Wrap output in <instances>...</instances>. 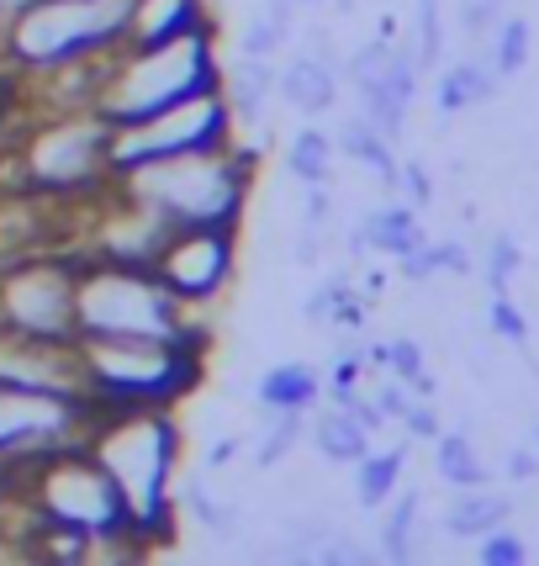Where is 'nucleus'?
<instances>
[{"mask_svg":"<svg viewBox=\"0 0 539 566\" xmlns=\"http://www.w3.org/2000/svg\"><path fill=\"white\" fill-rule=\"evenodd\" d=\"M85 450L117 482L127 514L138 524L148 551L175 541V488L186 455L180 408H96L85 429Z\"/></svg>","mask_w":539,"mask_h":566,"instance_id":"f257e3e1","label":"nucleus"},{"mask_svg":"<svg viewBox=\"0 0 539 566\" xmlns=\"http://www.w3.org/2000/svg\"><path fill=\"white\" fill-rule=\"evenodd\" d=\"M17 497L32 524H53V530H70L91 545V556H127V562H144L154 556L138 535V524L127 514L117 482L106 476L96 455L80 444H64L43 461H32L17 482Z\"/></svg>","mask_w":539,"mask_h":566,"instance_id":"f03ea898","label":"nucleus"},{"mask_svg":"<svg viewBox=\"0 0 539 566\" xmlns=\"http://www.w3.org/2000/svg\"><path fill=\"white\" fill-rule=\"evenodd\" d=\"M222 80V53H218V22L186 27L159 43H123L106 59L96 85V112L101 123L127 127L138 117H154L175 101L218 91Z\"/></svg>","mask_w":539,"mask_h":566,"instance_id":"7ed1b4c3","label":"nucleus"},{"mask_svg":"<svg viewBox=\"0 0 539 566\" xmlns=\"http://www.w3.org/2000/svg\"><path fill=\"white\" fill-rule=\"evenodd\" d=\"M117 186L170 228H244L254 197V148L233 138L197 154L148 159L138 170L117 175Z\"/></svg>","mask_w":539,"mask_h":566,"instance_id":"20e7f679","label":"nucleus"},{"mask_svg":"<svg viewBox=\"0 0 539 566\" xmlns=\"http://www.w3.org/2000/svg\"><path fill=\"white\" fill-rule=\"evenodd\" d=\"M133 0H11L0 11V70L38 80L64 64L106 59L127 43Z\"/></svg>","mask_w":539,"mask_h":566,"instance_id":"39448f33","label":"nucleus"},{"mask_svg":"<svg viewBox=\"0 0 539 566\" xmlns=\"http://www.w3.org/2000/svg\"><path fill=\"white\" fill-rule=\"evenodd\" d=\"M112 180V123H101L91 106L32 112L11 138V191L43 197L53 207H85Z\"/></svg>","mask_w":539,"mask_h":566,"instance_id":"423d86ee","label":"nucleus"},{"mask_svg":"<svg viewBox=\"0 0 539 566\" xmlns=\"http://www.w3.org/2000/svg\"><path fill=\"white\" fill-rule=\"evenodd\" d=\"M212 339H74L96 408H186L207 387Z\"/></svg>","mask_w":539,"mask_h":566,"instance_id":"0eeeda50","label":"nucleus"},{"mask_svg":"<svg viewBox=\"0 0 539 566\" xmlns=\"http://www.w3.org/2000/svg\"><path fill=\"white\" fill-rule=\"evenodd\" d=\"M74 339H212L148 265L74 260Z\"/></svg>","mask_w":539,"mask_h":566,"instance_id":"6e6552de","label":"nucleus"},{"mask_svg":"<svg viewBox=\"0 0 539 566\" xmlns=\"http://www.w3.org/2000/svg\"><path fill=\"white\" fill-rule=\"evenodd\" d=\"M239 127H233V112L222 91H201V96H186L154 112V117H138L127 127H112V175L138 170L148 159H170V154H197V148H218L233 144Z\"/></svg>","mask_w":539,"mask_h":566,"instance_id":"1a4fd4ad","label":"nucleus"},{"mask_svg":"<svg viewBox=\"0 0 539 566\" xmlns=\"http://www.w3.org/2000/svg\"><path fill=\"white\" fill-rule=\"evenodd\" d=\"M0 328L32 339H74V254L38 249L0 265Z\"/></svg>","mask_w":539,"mask_h":566,"instance_id":"9d476101","label":"nucleus"},{"mask_svg":"<svg viewBox=\"0 0 539 566\" xmlns=\"http://www.w3.org/2000/svg\"><path fill=\"white\" fill-rule=\"evenodd\" d=\"M96 419L91 397L64 392H22V387H0V467L11 476V488L22 482L32 461H43L64 444H80Z\"/></svg>","mask_w":539,"mask_h":566,"instance_id":"9b49d317","label":"nucleus"},{"mask_svg":"<svg viewBox=\"0 0 539 566\" xmlns=\"http://www.w3.org/2000/svg\"><path fill=\"white\" fill-rule=\"evenodd\" d=\"M239 249H244V228H170L148 271L170 286L180 307L201 313L218 307L239 281Z\"/></svg>","mask_w":539,"mask_h":566,"instance_id":"f8f14e48","label":"nucleus"},{"mask_svg":"<svg viewBox=\"0 0 539 566\" xmlns=\"http://www.w3.org/2000/svg\"><path fill=\"white\" fill-rule=\"evenodd\" d=\"M0 387L85 397L80 349H74V339H32V334L0 328Z\"/></svg>","mask_w":539,"mask_h":566,"instance_id":"ddd939ff","label":"nucleus"},{"mask_svg":"<svg viewBox=\"0 0 539 566\" xmlns=\"http://www.w3.org/2000/svg\"><path fill=\"white\" fill-rule=\"evenodd\" d=\"M339 91H344V64L328 49H302L275 70V96L307 123L328 117L339 106Z\"/></svg>","mask_w":539,"mask_h":566,"instance_id":"4468645a","label":"nucleus"},{"mask_svg":"<svg viewBox=\"0 0 539 566\" xmlns=\"http://www.w3.org/2000/svg\"><path fill=\"white\" fill-rule=\"evenodd\" d=\"M418 59L413 49H392L387 59V70L366 80V85H355L360 91V117L381 127L387 138H402V127H408V112H413V96H418Z\"/></svg>","mask_w":539,"mask_h":566,"instance_id":"2eb2a0df","label":"nucleus"},{"mask_svg":"<svg viewBox=\"0 0 539 566\" xmlns=\"http://www.w3.org/2000/svg\"><path fill=\"white\" fill-rule=\"evenodd\" d=\"M218 91H222V101H228L239 133H244V127H265L270 101H275V59H244V53H239L233 64H222Z\"/></svg>","mask_w":539,"mask_h":566,"instance_id":"dca6fc26","label":"nucleus"},{"mask_svg":"<svg viewBox=\"0 0 539 566\" xmlns=\"http://www.w3.org/2000/svg\"><path fill=\"white\" fill-rule=\"evenodd\" d=\"M423 239H429V233H423V222H418V207L387 201V207H370L366 218H360V228L349 233V254L376 249V254H387V260H402V254H413Z\"/></svg>","mask_w":539,"mask_h":566,"instance_id":"f3484780","label":"nucleus"},{"mask_svg":"<svg viewBox=\"0 0 539 566\" xmlns=\"http://www.w3.org/2000/svg\"><path fill=\"white\" fill-rule=\"evenodd\" d=\"M366 313H370V296L349 281V275H328L313 286V296L302 302V318L313 328H334V334H355L366 328Z\"/></svg>","mask_w":539,"mask_h":566,"instance_id":"a211bd4d","label":"nucleus"},{"mask_svg":"<svg viewBox=\"0 0 539 566\" xmlns=\"http://www.w3.org/2000/svg\"><path fill=\"white\" fill-rule=\"evenodd\" d=\"M254 402L260 408H296V413H313L323 402V370L307 360H281L254 381Z\"/></svg>","mask_w":539,"mask_h":566,"instance_id":"6ab92c4d","label":"nucleus"},{"mask_svg":"<svg viewBox=\"0 0 539 566\" xmlns=\"http://www.w3.org/2000/svg\"><path fill=\"white\" fill-rule=\"evenodd\" d=\"M201 22H212V0H133L127 43H159Z\"/></svg>","mask_w":539,"mask_h":566,"instance_id":"aec40b11","label":"nucleus"},{"mask_svg":"<svg viewBox=\"0 0 539 566\" xmlns=\"http://www.w3.org/2000/svg\"><path fill=\"white\" fill-rule=\"evenodd\" d=\"M307 444L318 450L328 467H355L360 455H366L370 444H376V434H370L366 423L355 419L349 408H328V413H318V419H307Z\"/></svg>","mask_w":539,"mask_h":566,"instance_id":"412c9836","label":"nucleus"},{"mask_svg":"<svg viewBox=\"0 0 539 566\" xmlns=\"http://www.w3.org/2000/svg\"><path fill=\"white\" fill-rule=\"evenodd\" d=\"M508 514H514V503L503 493H492L487 482L482 488H455V503L444 509V530L455 541H482L487 530L508 524Z\"/></svg>","mask_w":539,"mask_h":566,"instance_id":"4be33fe9","label":"nucleus"},{"mask_svg":"<svg viewBox=\"0 0 539 566\" xmlns=\"http://www.w3.org/2000/svg\"><path fill=\"white\" fill-rule=\"evenodd\" d=\"M334 148H339L344 159H355V165H366L381 186H392L397 175V154H392V138L381 133V127L370 123V117H349V123L334 133Z\"/></svg>","mask_w":539,"mask_h":566,"instance_id":"5701e85b","label":"nucleus"},{"mask_svg":"<svg viewBox=\"0 0 539 566\" xmlns=\"http://www.w3.org/2000/svg\"><path fill=\"white\" fill-rule=\"evenodd\" d=\"M402 467H408V444H392V450L370 444L355 461V503L360 509H387V497L402 488Z\"/></svg>","mask_w":539,"mask_h":566,"instance_id":"b1692460","label":"nucleus"},{"mask_svg":"<svg viewBox=\"0 0 539 566\" xmlns=\"http://www.w3.org/2000/svg\"><path fill=\"white\" fill-rule=\"evenodd\" d=\"M497 96V74L492 64L482 59H461V64H450L440 74V91H434V106H440L444 117H455V112H471V106H482V101Z\"/></svg>","mask_w":539,"mask_h":566,"instance_id":"393cba45","label":"nucleus"},{"mask_svg":"<svg viewBox=\"0 0 539 566\" xmlns=\"http://www.w3.org/2000/svg\"><path fill=\"white\" fill-rule=\"evenodd\" d=\"M334 159H339V148H334V133H323V127H302L286 138V170L292 180L307 191V186H328L334 180Z\"/></svg>","mask_w":539,"mask_h":566,"instance_id":"a878e982","label":"nucleus"},{"mask_svg":"<svg viewBox=\"0 0 539 566\" xmlns=\"http://www.w3.org/2000/svg\"><path fill=\"white\" fill-rule=\"evenodd\" d=\"M434 471H440V482H450V488H482L487 482V461L476 455L466 429H450V434L440 429V440H434Z\"/></svg>","mask_w":539,"mask_h":566,"instance_id":"bb28decb","label":"nucleus"},{"mask_svg":"<svg viewBox=\"0 0 539 566\" xmlns=\"http://www.w3.org/2000/svg\"><path fill=\"white\" fill-rule=\"evenodd\" d=\"M418 509H423L418 493H402V488H397V493L387 497V518H381V556H387V562H413L418 556Z\"/></svg>","mask_w":539,"mask_h":566,"instance_id":"cd10ccee","label":"nucleus"},{"mask_svg":"<svg viewBox=\"0 0 539 566\" xmlns=\"http://www.w3.org/2000/svg\"><path fill=\"white\" fill-rule=\"evenodd\" d=\"M296 11H275V6H260L244 22V38H239V53L244 59H275V53L292 43Z\"/></svg>","mask_w":539,"mask_h":566,"instance_id":"c85d7f7f","label":"nucleus"},{"mask_svg":"<svg viewBox=\"0 0 539 566\" xmlns=\"http://www.w3.org/2000/svg\"><path fill=\"white\" fill-rule=\"evenodd\" d=\"M397 271H402V281L466 275V271H471V254H466V244H429V239H423L413 254H402V260H397Z\"/></svg>","mask_w":539,"mask_h":566,"instance_id":"c756f323","label":"nucleus"},{"mask_svg":"<svg viewBox=\"0 0 539 566\" xmlns=\"http://www.w3.org/2000/svg\"><path fill=\"white\" fill-rule=\"evenodd\" d=\"M529 43H535V32H529V22L524 17H497V27H492V74L497 80H508V74H518L524 64H529Z\"/></svg>","mask_w":539,"mask_h":566,"instance_id":"7c9ffc66","label":"nucleus"},{"mask_svg":"<svg viewBox=\"0 0 539 566\" xmlns=\"http://www.w3.org/2000/svg\"><path fill=\"white\" fill-rule=\"evenodd\" d=\"M444 53V17H440V0H418L413 6V59L418 70H434Z\"/></svg>","mask_w":539,"mask_h":566,"instance_id":"2f4dec72","label":"nucleus"},{"mask_svg":"<svg viewBox=\"0 0 539 566\" xmlns=\"http://www.w3.org/2000/svg\"><path fill=\"white\" fill-rule=\"evenodd\" d=\"M487 323H492V334H497L503 345H514V349L529 345V318H524V307H518L508 292H492Z\"/></svg>","mask_w":539,"mask_h":566,"instance_id":"473e14b6","label":"nucleus"},{"mask_svg":"<svg viewBox=\"0 0 539 566\" xmlns=\"http://www.w3.org/2000/svg\"><path fill=\"white\" fill-rule=\"evenodd\" d=\"M518 265H524V249H518V239H514V233H497V239H492V249H487V265H482V275H487L492 292H508V286H514V275H518Z\"/></svg>","mask_w":539,"mask_h":566,"instance_id":"72a5a7b5","label":"nucleus"},{"mask_svg":"<svg viewBox=\"0 0 539 566\" xmlns=\"http://www.w3.org/2000/svg\"><path fill=\"white\" fill-rule=\"evenodd\" d=\"M381 370H392L397 381H408V387H413L418 376L429 370L423 345H418V339H387V345H381Z\"/></svg>","mask_w":539,"mask_h":566,"instance_id":"f704fd0d","label":"nucleus"},{"mask_svg":"<svg viewBox=\"0 0 539 566\" xmlns=\"http://www.w3.org/2000/svg\"><path fill=\"white\" fill-rule=\"evenodd\" d=\"M524 556H529V551H524V541H518L508 524H497V530L482 535V562L487 566H524Z\"/></svg>","mask_w":539,"mask_h":566,"instance_id":"c9c22d12","label":"nucleus"},{"mask_svg":"<svg viewBox=\"0 0 539 566\" xmlns=\"http://www.w3.org/2000/svg\"><path fill=\"white\" fill-rule=\"evenodd\" d=\"M392 191H402V201L423 212V207L434 201V180H429V170H423V165H418V159H413V165H397V175H392Z\"/></svg>","mask_w":539,"mask_h":566,"instance_id":"e433bc0d","label":"nucleus"},{"mask_svg":"<svg viewBox=\"0 0 539 566\" xmlns=\"http://www.w3.org/2000/svg\"><path fill=\"white\" fill-rule=\"evenodd\" d=\"M402 429H408V440H440V413H434V397H413L408 402V413H402Z\"/></svg>","mask_w":539,"mask_h":566,"instance_id":"4c0bfd02","label":"nucleus"},{"mask_svg":"<svg viewBox=\"0 0 539 566\" xmlns=\"http://www.w3.org/2000/svg\"><path fill=\"white\" fill-rule=\"evenodd\" d=\"M497 11H503V6H492V0H466V6H461V27H466L471 38H482V32L497 27Z\"/></svg>","mask_w":539,"mask_h":566,"instance_id":"58836bf2","label":"nucleus"},{"mask_svg":"<svg viewBox=\"0 0 539 566\" xmlns=\"http://www.w3.org/2000/svg\"><path fill=\"white\" fill-rule=\"evenodd\" d=\"M508 476H514V482H535V476H539V455H535V450H514V455H508Z\"/></svg>","mask_w":539,"mask_h":566,"instance_id":"ea45409f","label":"nucleus"},{"mask_svg":"<svg viewBox=\"0 0 539 566\" xmlns=\"http://www.w3.org/2000/svg\"><path fill=\"white\" fill-rule=\"evenodd\" d=\"M6 497H17V488H11V476H6V467H0V503Z\"/></svg>","mask_w":539,"mask_h":566,"instance_id":"a19ab883","label":"nucleus"},{"mask_svg":"<svg viewBox=\"0 0 539 566\" xmlns=\"http://www.w3.org/2000/svg\"><path fill=\"white\" fill-rule=\"evenodd\" d=\"M296 6H302V11H313V6H328V0H296Z\"/></svg>","mask_w":539,"mask_h":566,"instance_id":"79ce46f5","label":"nucleus"},{"mask_svg":"<svg viewBox=\"0 0 539 566\" xmlns=\"http://www.w3.org/2000/svg\"><path fill=\"white\" fill-rule=\"evenodd\" d=\"M334 6H344V11H349V6H355V0H334Z\"/></svg>","mask_w":539,"mask_h":566,"instance_id":"37998d69","label":"nucleus"},{"mask_svg":"<svg viewBox=\"0 0 539 566\" xmlns=\"http://www.w3.org/2000/svg\"><path fill=\"white\" fill-rule=\"evenodd\" d=\"M492 6H503V0H492Z\"/></svg>","mask_w":539,"mask_h":566,"instance_id":"c03bdc74","label":"nucleus"},{"mask_svg":"<svg viewBox=\"0 0 539 566\" xmlns=\"http://www.w3.org/2000/svg\"><path fill=\"white\" fill-rule=\"evenodd\" d=\"M535 440H539V429H535Z\"/></svg>","mask_w":539,"mask_h":566,"instance_id":"a18cd8bd","label":"nucleus"}]
</instances>
